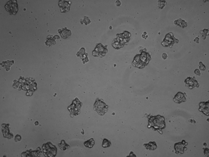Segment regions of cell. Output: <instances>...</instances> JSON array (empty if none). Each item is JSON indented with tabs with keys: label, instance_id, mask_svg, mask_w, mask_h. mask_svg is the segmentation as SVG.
Here are the masks:
<instances>
[{
	"label": "cell",
	"instance_id": "obj_17",
	"mask_svg": "<svg viewBox=\"0 0 209 157\" xmlns=\"http://www.w3.org/2000/svg\"><path fill=\"white\" fill-rule=\"evenodd\" d=\"M195 74H196V75H200V72H199V71L198 70V69H196L195 71Z\"/></svg>",
	"mask_w": 209,
	"mask_h": 157
},
{
	"label": "cell",
	"instance_id": "obj_15",
	"mask_svg": "<svg viewBox=\"0 0 209 157\" xmlns=\"http://www.w3.org/2000/svg\"><path fill=\"white\" fill-rule=\"evenodd\" d=\"M200 65H199V66H200V69H201V70H203V71H205V69H206V67L204 66V65L202 64V66L201 65V64H200H200H199Z\"/></svg>",
	"mask_w": 209,
	"mask_h": 157
},
{
	"label": "cell",
	"instance_id": "obj_18",
	"mask_svg": "<svg viewBox=\"0 0 209 157\" xmlns=\"http://www.w3.org/2000/svg\"><path fill=\"white\" fill-rule=\"evenodd\" d=\"M162 57H163V59H166L167 58V54L166 53H163V55H162Z\"/></svg>",
	"mask_w": 209,
	"mask_h": 157
},
{
	"label": "cell",
	"instance_id": "obj_4",
	"mask_svg": "<svg viewBox=\"0 0 209 157\" xmlns=\"http://www.w3.org/2000/svg\"><path fill=\"white\" fill-rule=\"evenodd\" d=\"M94 109L100 115H104L108 110V106L102 101L97 99L94 104Z\"/></svg>",
	"mask_w": 209,
	"mask_h": 157
},
{
	"label": "cell",
	"instance_id": "obj_6",
	"mask_svg": "<svg viewBox=\"0 0 209 157\" xmlns=\"http://www.w3.org/2000/svg\"><path fill=\"white\" fill-rule=\"evenodd\" d=\"M188 144L185 141H183L182 142L177 143L174 145V150L176 151V154H183L184 150H186L185 146Z\"/></svg>",
	"mask_w": 209,
	"mask_h": 157
},
{
	"label": "cell",
	"instance_id": "obj_1",
	"mask_svg": "<svg viewBox=\"0 0 209 157\" xmlns=\"http://www.w3.org/2000/svg\"><path fill=\"white\" fill-rule=\"evenodd\" d=\"M148 128H152L154 131H158L160 133V131L166 128L165 118L161 115L151 116L148 121Z\"/></svg>",
	"mask_w": 209,
	"mask_h": 157
},
{
	"label": "cell",
	"instance_id": "obj_12",
	"mask_svg": "<svg viewBox=\"0 0 209 157\" xmlns=\"http://www.w3.org/2000/svg\"><path fill=\"white\" fill-rule=\"evenodd\" d=\"M94 144H95V141L93 138H91V139L87 140V141L84 142L85 147H86L87 148H91L94 146Z\"/></svg>",
	"mask_w": 209,
	"mask_h": 157
},
{
	"label": "cell",
	"instance_id": "obj_13",
	"mask_svg": "<svg viewBox=\"0 0 209 157\" xmlns=\"http://www.w3.org/2000/svg\"><path fill=\"white\" fill-rule=\"evenodd\" d=\"M111 146V143L109 140H108L106 138H105L103 140V143H102V147L104 148H107Z\"/></svg>",
	"mask_w": 209,
	"mask_h": 157
},
{
	"label": "cell",
	"instance_id": "obj_14",
	"mask_svg": "<svg viewBox=\"0 0 209 157\" xmlns=\"http://www.w3.org/2000/svg\"><path fill=\"white\" fill-rule=\"evenodd\" d=\"M61 144H62L63 145V146L62 147H60V148L62 149V150H66L68 147H69V146H68L67 145H66V144L65 143V141H62V143H60Z\"/></svg>",
	"mask_w": 209,
	"mask_h": 157
},
{
	"label": "cell",
	"instance_id": "obj_7",
	"mask_svg": "<svg viewBox=\"0 0 209 157\" xmlns=\"http://www.w3.org/2000/svg\"><path fill=\"white\" fill-rule=\"evenodd\" d=\"M107 50L101 44H97L95 50L93 52V55L94 56H104Z\"/></svg>",
	"mask_w": 209,
	"mask_h": 157
},
{
	"label": "cell",
	"instance_id": "obj_16",
	"mask_svg": "<svg viewBox=\"0 0 209 157\" xmlns=\"http://www.w3.org/2000/svg\"><path fill=\"white\" fill-rule=\"evenodd\" d=\"M204 150H205V154L206 155V156H209V149L208 148H206V149H204Z\"/></svg>",
	"mask_w": 209,
	"mask_h": 157
},
{
	"label": "cell",
	"instance_id": "obj_5",
	"mask_svg": "<svg viewBox=\"0 0 209 157\" xmlns=\"http://www.w3.org/2000/svg\"><path fill=\"white\" fill-rule=\"evenodd\" d=\"M175 40H176V39L173 36V34L171 33H168L166 36L165 38H164L163 41L161 43V44L164 47H171L175 43Z\"/></svg>",
	"mask_w": 209,
	"mask_h": 157
},
{
	"label": "cell",
	"instance_id": "obj_8",
	"mask_svg": "<svg viewBox=\"0 0 209 157\" xmlns=\"http://www.w3.org/2000/svg\"><path fill=\"white\" fill-rule=\"evenodd\" d=\"M186 86L190 89L193 88L195 87H199L198 82L195 79V78H188L185 80Z\"/></svg>",
	"mask_w": 209,
	"mask_h": 157
},
{
	"label": "cell",
	"instance_id": "obj_2",
	"mask_svg": "<svg viewBox=\"0 0 209 157\" xmlns=\"http://www.w3.org/2000/svg\"><path fill=\"white\" fill-rule=\"evenodd\" d=\"M151 59V55L146 51H142L141 54L136 55L132 62V65L139 69H142L147 65Z\"/></svg>",
	"mask_w": 209,
	"mask_h": 157
},
{
	"label": "cell",
	"instance_id": "obj_10",
	"mask_svg": "<svg viewBox=\"0 0 209 157\" xmlns=\"http://www.w3.org/2000/svg\"><path fill=\"white\" fill-rule=\"evenodd\" d=\"M199 111L205 115H209V102H201L199 104Z\"/></svg>",
	"mask_w": 209,
	"mask_h": 157
},
{
	"label": "cell",
	"instance_id": "obj_11",
	"mask_svg": "<svg viewBox=\"0 0 209 157\" xmlns=\"http://www.w3.org/2000/svg\"><path fill=\"white\" fill-rule=\"evenodd\" d=\"M144 146L145 147V148L147 150H154L157 148L156 143L154 141L153 142H150L148 144H144Z\"/></svg>",
	"mask_w": 209,
	"mask_h": 157
},
{
	"label": "cell",
	"instance_id": "obj_9",
	"mask_svg": "<svg viewBox=\"0 0 209 157\" xmlns=\"http://www.w3.org/2000/svg\"><path fill=\"white\" fill-rule=\"evenodd\" d=\"M174 101L177 104H180L181 103H184L186 101V94L182 92H178L175 96L174 99Z\"/></svg>",
	"mask_w": 209,
	"mask_h": 157
},
{
	"label": "cell",
	"instance_id": "obj_3",
	"mask_svg": "<svg viewBox=\"0 0 209 157\" xmlns=\"http://www.w3.org/2000/svg\"><path fill=\"white\" fill-rule=\"evenodd\" d=\"M43 150L45 157H55L57 153V149L51 143H47L43 145Z\"/></svg>",
	"mask_w": 209,
	"mask_h": 157
}]
</instances>
